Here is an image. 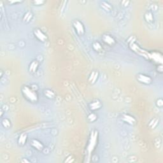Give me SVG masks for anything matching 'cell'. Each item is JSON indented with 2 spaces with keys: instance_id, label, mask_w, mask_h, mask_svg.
I'll return each mask as SVG.
<instances>
[{
  "instance_id": "obj_1",
  "label": "cell",
  "mask_w": 163,
  "mask_h": 163,
  "mask_svg": "<svg viewBox=\"0 0 163 163\" xmlns=\"http://www.w3.org/2000/svg\"><path fill=\"white\" fill-rule=\"evenodd\" d=\"M21 94L24 99L30 103H36L38 102L39 96L38 91L33 89L31 85H23L21 88Z\"/></svg>"
},
{
  "instance_id": "obj_2",
  "label": "cell",
  "mask_w": 163,
  "mask_h": 163,
  "mask_svg": "<svg viewBox=\"0 0 163 163\" xmlns=\"http://www.w3.org/2000/svg\"><path fill=\"white\" fill-rule=\"evenodd\" d=\"M99 140V132L98 130H93L90 132L89 138L86 146V152L88 156L91 155L93 152L96 150Z\"/></svg>"
},
{
  "instance_id": "obj_3",
  "label": "cell",
  "mask_w": 163,
  "mask_h": 163,
  "mask_svg": "<svg viewBox=\"0 0 163 163\" xmlns=\"http://www.w3.org/2000/svg\"><path fill=\"white\" fill-rule=\"evenodd\" d=\"M72 26L75 33L78 36H83L85 34V27L83 22L79 20H74L72 22Z\"/></svg>"
},
{
  "instance_id": "obj_4",
  "label": "cell",
  "mask_w": 163,
  "mask_h": 163,
  "mask_svg": "<svg viewBox=\"0 0 163 163\" xmlns=\"http://www.w3.org/2000/svg\"><path fill=\"white\" fill-rule=\"evenodd\" d=\"M148 58L151 61L157 63L158 65H161L162 63V55L161 53L158 52H151L147 54Z\"/></svg>"
},
{
  "instance_id": "obj_5",
  "label": "cell",
  "mask_w": 163,
  "mask_h": 163,
  "mask_svg": "<svg viewBox=\"0 0 163 163\" xmlns=\"http://www.w3.org/2000/svg\"><path fill=\"white\" fill-rule=\"evenodd\" d=\"M33 35L35 38L41 43H45L48 40V36L40 28H35L33 29Z\"/></svg>"
},
{
  "instance_id": "obj_6",
  "label": "cell",
  "mask_w": 163,
  "mask_h": 163,
  "mask_svg": "<svg viewBox=\"0 0 163 163\" xmlns=\"http://www.w3.org/2000/svg\"><path fill=\"white\" fill-rule=\"evenodd\" d=\"M136 80L140 84L146 85H150L153 82V79L150 76L143 73H138L136 75Z\"/></svg>"
},
{
  "instance_id": "obj_7",
  "label": "cell",
  "mask_w": 163,
  "mask_h": 163,
  "mask_svg": "<svg viewBox=\"0 0 163 163\" xmlns=\"http://www.w3.org/2000/svg\"><path fill=\"white\" fill-rule=\"evenodd\" d=\"M101 40L103 43L108 47H113L117 43V41L114 37L109 34H104L101 36Z\"/></svg>"
},
{
  "instance_id": "obj_8",
  "label": "cell",
  "mask_w": 163,
  "mask_h": 163,
  "mask_svg": "<svg viewBox=\"0 0 163 163\" xmlns=\"http://www.w3.org/2000/svg\"><path fill=\"white\" fill-rule=\"evenodd\" d=\"M30 145L34 149L38 152H41L45 149L43 143L40 142V140L35 138H32L30 140Z\"/></svg>"
},
{
  "instance_id": "obj_9",
  "label": "cell",
  "mask_w": 163,
  "mask_h": 163,
  "mask_svg": "<svg viewBox=\"0 0 163 163\" xmlns=\"http://www.w3.org/2000/svg\"><path fill=\"white\" fill-rule=\"evenodd\" d=\"M121 120L124 123L131 125V126H133L136 123V119L135 118V117L130 114H123L121 116Z\"/></svg>"
},
{
  "instance_id": "obj_10",
  "label": "cell",
  "mask_w": 163,
  "mask_h": 163,
  "mask_svg": "<svg viewBox=\"0 0 163 163\" xmlns=\"http://www.w3.org/2000/svg\"><path fill=\"white\" fill-rule=\"evenodd\" d=\"M102 103L98 100H96L90 102L89 105V108L91 112H96L102 108Z\"/></svg>"
},
{
  "instance_id": "obj_11",
  "label": "cell",
  "mask_w": 163,
  "mask_h": 163,
  "mask_svg": "<svg viewBox=\"0 0 163 163\" xmlns=\"http://www.w3.org/2000/svg\"><path fill=\"white\" fill-rule=\"evenodd\" d=\"M40 66V63L38 61H37L36 59L33 60L30 63L28 70L29 71V73H31V74H35L36 73L38 70Z\"/></svg>"
},
{
  "instance_id": "obj_12",
  "label": "cell",
  "mask_w": 163,
  "mask_h": 163,
  "mask_svg": "<svg viewBox=\"0 0 163 163\" xmlns=\"http://www.w3.org/2000/svg\"><path fill=\"white\" fill-rule=\"evenodd\" d=\"M28 140V135L26 132H22L21 133L17 139V144L19 147H24L27 143Z\"/></svg>"
},
{
  "instance_id": "obj_13",
  "label": "cell",
  "mask_w": 163,
  "mask_h": 163,
  "mask_svg": "<svg viewBox=\"0 0 163 163\" xmlns=\"http://www.w3.org/2000/svg\"><path fill=\"white\" fill-rule=\"evenodd\" d=\"M43 94L44 96L48 100H54L56 97V93L50 89H45L43 90Z\"/></svg>"
},
{
  "instance_id": "obj_14",
  "label": "cell",
  "mask_w": 163,
  "mask_h": 163,
  "mask_svg": "<svg viewBox=\"0 0 163 163\" xmlns=\"http://www.w3.org/2000/svg\"><path fill=\"white\" fill-rule=\"evenodd\" d=\"M99 72L98 71H93L89 77V82L90 84H94L99 78Z\"/></svg>"
},
{
  "instance_id": "obj_15",
  "label": "cell",
  "mask_w": 163,
  "mask_h": 163,
  "mask_svg": "<svg viewBox=\"0 0 163 163\" xmlns=\"http://www.w3.org/2000/svg\"><path fill=\"white\" fill-rule=\"evenodd\" d=\"M92 48L94 51L98 53H101L103 51V45H102L100 41H94L92 45Z\"/></svg>"
},
{
  "instance_id": "obj_16",
  "label": "cell",
  "mask_w": 163,
  "mask_h": 163,
  "mask_svg": "<svg viewBox=\"0 0 163 163\" xmlns=\"http://www.w3.org/2000/svg\"><path fill=\"white\" fill-rule=\"evenodd\" d=\"M144 19L147 22V23H152L154 21L153 14L150 11L147 12L144 15Z\"/></svg>"
},
{
  "instance_id": "obj_17",
  "label": "cell",
  "mask_w": 163,
  "mask_h": 163,
  "mask_svg": "<svg viewBox=\"0 0 163 163\" xmlns=\"http://www.w3.org/2000/svg\"><path fill=\"white\" fill-rule=\"evenodd\" d=\"M100 6L105 11H106V12H110V11L112 10V6L107 1H102V2H101Z\"/></svg>"
},
{
  "instance_id": "obj_18",
  "label": "cell",
  "mask_w": 163,
  "mask_h": 163,
  "mask_svg": "<svg viewBox=\"0 0 163 163\" xmlns=\"http://www.w3.org/2000/svg\"><path fill=\"white\" fill-rule=\"evenodd\" d=\"M33 17V14H32L31 12H27L23 17V21L25 22L26 23H28L30 21L32 20V19Z\"/></svg>"
},
{
  "instance_id": "obj_19",
  "label": "cell",
  "mask_w": 163,
  "mask_h": 163,
  "mask_svg": "<svg viewBox=\"0 0 163 163\" xmlns=\"http://www.w3.org/2000/svg\"><path fill=\"white\" fill-rule=\"evenodd\" d=\"M98 119V115L96 113V112H92L88 117V120L89 122H96Z\"/></svg>"
},
{
  "instance_id": "obj_20",
  "label": "cell",
  "mask_w": 163,
  "mask_h": 163,
  "mask_svg": "<svg viewBox=\"0 0 163 163\" xmlns=\"http://www.w3.org/2000/svg\"><path fill=\"white\" fill-rule=\"evenodd\" d=\"M1 124L5 129H10L11 127V121L8 118H4L1 121Z\"/></svg>"
},
{
  "instance_id": "obj_21",
  "label": "cell",
  "mask_w": 163,
  "mask_h": 163,
  "mask_svg": "<svg viewBox=\"0 0 163 163\" xmlns=\"http://www.w3.org/2000/svg\"><path fill=\"white\" fill-rule=\"evenodd\" d=\"M158 123H159V120L157 119H156V118H155V119H152V120L150 121L149 124V126L152 129H154V128H155V127L157 126Z\"/></svg>"
},
{
  "instance_id": "obj_22",
  "label": "cell",
  "mask_w": 163,
  "mask_h": 163,
  "mask_svg": "<svg viewBox=\"0 0 163 163\" xmlns=\"http://www.w3.org/2000/svg\"><path fill=\"white\" fill-rule=\"evenodd\" d=\"M45 3V1H40V0H38V1H33L32 2L33 4L35 6H40L43 5L44 3Z\"/></svg>"
},
{
  "instance_id": "obj_23",
  "label": "cell",
  "mask_w": 163,
  "mask_h": 163,
  "mask_svg": "<svg viewBox=\"0 0 163 163\" xmlns=\"http://www.w3.org/2000/svg\"><path fill=\"white\" fill-rule=\"evenodd\" d=\"M155 104H156V106L157 107L159 108H162L163 106V102H162V100L161 98H159V99L157 100L156 102H155Z\"/></svg>"
},
{
  "instance_id": "obj_24",
  "label": "cell",
  "mask_w": 163,
  "mask_h": 163,
  "mask_svg": "<svg viewBox=\"0 0 163 163\" xmlns=\"http://www.w3.org/2000/svg\"><path fill=\"white\" fill-rule=\"evenodd\" d=\"M157 72L160 73H162V65L161 64V65H157Z\"/></svg>"
},
{
  "instance_id": "obj_25",
  "label": "cell",
  "mask_w": 163,
  "mask_h": 163,
  "mask_svg": "<svg viewBox=\"0 0 163 163\" xmlns=\"http://www.w3.org/2000/svg\"><path fill=\"white\" fill-rule=\"evenodd\" d=\"M71 159H73V158H72V157H71V155H70L69 157H68L65 159V160L64 161V162H73V161H72Z\"/></svg>"
},
{
  "instance_id": "obj_26",
  "label": "cell",
  "mask_w": 163,
  "mask_h": 163,
  "mask_svg": "<svg viewBox=\"0 0 163 163\" xmlns=\"http://www.w3.org/2000/svg\"><path fill=\"white\" fill-rule=\"evenodd\" d=\"M121 3H122V5H129V4H130V1H122L121 2Z\"/></svg>"
},
{
  "instance_id": "obj_27",
  "label": "cell",
  "mask_w": 163,
  "mask_h": 163,
  "mask_svg": "<svg viewBox=\"0 0 163 163\" xmlns=\"http://www.w3.org/2000/svg\"><path fill=\"white\" fill-rule=\"evenodd\" d=\"M3 70H1V78L3 77Z\"/></svg>"
}]
</instances>
